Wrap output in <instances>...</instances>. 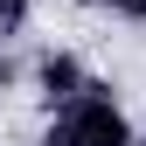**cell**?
Wrapping results in <instances>:
<instances>
[{"instance_id":"6","label":"cell","mask_w":146,"mask_h":146,"mask_svg":"<svg viewBox=\"0 0 146 146\" xmlns=\"http://www.w3.org/2000/svg\"><path fill=\"white\" fill-rule=\"evenodd\" d=\"M7 90H14V63L0 56V98H7Z\"/></svg>"},{"instance_id":"1","label":"cell","mask_w":146,"mask_h":146,"mask_svg":"<svg viewBox=\"0 0 146 146\" xmlns=\"http://www.w3.org/2000/svg\"><path fill=\"white\" fill-rule=\"evenodd\" d=\"M56 118L70 125V146H139L132 118H125V104H118L104 84H84V90L63 104Z\"/></svg>"},{"instance_id":"4","label":"cell","mask_w":146,"mask_h":146,"mask_svg":"<svg viewBox=\"0 0 146 146\" xmlns=\"http://www.w3.org/2000/svg\"><path fill=\"white\" fill-rule=\"evenodd\" d=\"M98 7H111V14H125V21H146V0H98Z\"/></svg>"},{"instance_id":"3","label":"cell","mask_w":146,"mask_h":146,"mask_svg":"<svg viewBox=\"0 0 146 146\" xmlns=\"http://www.w3.org/2000/svg\"><path fill=\"white\" fill-rule=\"evenodd\" d=\"M28 28V0H0V35H21Z\"/></svg>"},{"instance_id":"2","label":"cell","mask_w":146,"mask_h":146,"mask_svg":"<svg viewBox=\"0 0 146 146\" xmlns=\"http://www.w3.org/2000/svg\"><path fill=\"white\" fill-rule=\"evenodd\" d=\"M35 84H42V98H49V104L63 111V104L77 98V90H84L90 77H84V63L70 56V49H56V56H42V70H35Z\"/></svg>"},{"instance_id":"5","label":"cell","mask_w":146,"mask_h":146,"mask_svg":"<svg viewBox=\"0 0 146 146\" xmlns=\"http://www.w3.org/2000/svg\"><path fill=\"white\" fill-rule=\"evenodd\" d=\"M42 146H70V125L56 118V125H49V132H42Z\"/></svg>"}]
</instances>
